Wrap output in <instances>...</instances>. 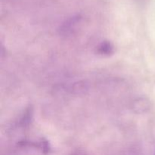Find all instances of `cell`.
<instances>
[{
  "mask_svg": "<svg viewBox=\"0 0 155 155\" xmlns=\"http://www.w3.org/2000/svg\"><path fill=\"white\" fill-rule=\"evenodd\" d=\"M80 19L81 18L77 15V16L72 17L69 20H68L64 24H63L61 28L62 34L65 35V36L72 34L73 32L77 29L78 24H80Z\"/></svg>",
  "mask_w": 155,
  "mask_h": 155,
  "instance_id": "1",
  "label": "cell"
},
{
  "mask_svg": "<svg viewBox=\"0 0 155 155\" xmlns=\"http://www.w3.org/2000/svg\"><path fill=\"white\" fill-rule=\"evenodd\" d=\"M114 51V48L112 43L109 41H102L101 43L98 44L96 47L97 54L101 56H110L113 54Z\"/></svg>",
  "mask_w": 155,
  "mask_h": 155,
  "instance_id": "2",
  "label": "cell"
},
{
  "mask_svg": "<svg viewBox=\"0 0 155 155\" xmlns=\"http://www.w3.org/2000/svg\"><path fill=\"white\" fill-rule=\"evenodd\" d=\"M133 109L136 113H144L149 109V103L145 98H139L133 102Z\"/></svg>",
  "mask_w": 155,
  "mask_h": 155,
  "instance_id": "3",
  "label": "cell"
},
{
  "mask_svg": "<svg viewBox=\"0 0 155 155\" xmlns=\"http://www.w3.org/2000/svg\"><path fill=\"white\" fill-rule=\"evenodd\" d=\"M74 155H86V154H80V153H78V154H76Z\"/></svg>",
  "mask_w": 155,
  "mask_h": 155,
  "instance_id": "4",
  "label": "cell"
}]
</instances>
